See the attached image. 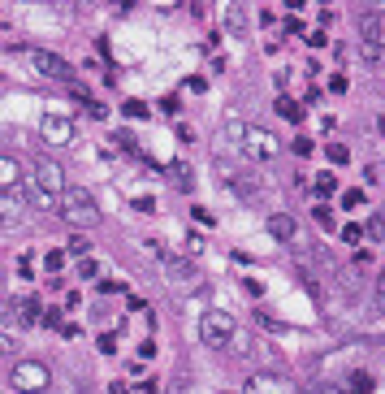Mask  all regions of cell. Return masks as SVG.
I'll return each instance as SVG.
<instances>
[{"label": "cell", "instance_id": "6da1fadb", "mask_svg": "<svg viewBox=\"0 0 385 394\" xmlns=\"http://www.w3.org/2000/svg\"><path fill=\"white\" fill-rule=\"evenodd\" d=\"M65 169L53 161V156H39L35 161V204L43 208H57L61 212V195H65Z\"/></svg>", "mask_w": 385, "mask_h": 394}, {"label": "cell", "instance_id": "7a4b0ae2", "mask_svg": "<svg viewBox=\"0 0 385 394\" xmlns=\"http://www.w3.org/2000/svg\"><path fill=\"white\" fill-rule=\"evenodd\" d=\"M61 217L69 221V226H79V230L95 226V221H100V204H95V195H91L87 186H69V191L61 195Z\"/></svg>", "mask_w": 385, "mask_h": 394}, {"label": "cell", "instance_id": "3957f363", "mask_svg": "<svg viewBox=\"0 0 385 394\" xmlns=\"http://www.w3.org/2000/svg\"><path fill=\"white\" fill-rule=\"evenodd\" d=\"M229 338H234V316H229V312L212 308V312L199 316V342H203L208 351H221Z\"/></svg>", "mask_w": 385, "mask_h": 394}, {"label": "cell", "instance_id": "277c9868", "mask_svg": "<svg viewBox=\"0 0 385 394\" xmlns=\"http://www.w3.org/2000/svg\"><path fill=\"white\" fill-rule=\"evenodd\" d=\"M27 65L39 79H57V83H74V65L61 61L57 53H43V48H27Z\"/></svg>", "mask_w": 385, "mask_h": 394}, {"label": "cell", "instance_id": "5b68a950", "mask_svg": "<svg viewBox=\"0 0 385 394\" xmlns=\"http://www.w3.org/2000/svg\"><path fill=\"white\" fill-rule=\"evenodd\" d=\"M243 152L251 161H277L281 156V139L273 130H264V126H247L243 130Z\"/></svg>", "mask_w": 385, "mask_h": 394}, {"label": "cell", "instance_id": "8992f818", "mask_svg": "<svg viewBox=\"0 0 385 394\" xmlns=\"http://www.w3.org/2000/svg\"><path fill=\"white\" fill-rule=\"evenodd\" d=\"M48 368L39 364V360H18L13 364V373H9V386L13 390H22V394H39V390H48Z\"/></svg>", "mask_w": 385, "mask_h": 394}, {"label": "cell", "instance_id": "52a82bcc", "mask_svg": "<svg viewBox=\"0 0 385 394\" xmlns=\"http://www.w3.org/2000/svg\"><path fill=\"white\" fill-rule=\"evenodd\" d=\"M9 316H13V321H22V325H39L48 312H43V304L35 299V294H22V299L9 304Z\"/></svg>", "mask_w": 385, "mask_h": 394}, {"label": "cell", "instance_id": "ba28073f", "mask_svg": "<svg viewBox=\"0 0 385 394\" xmlns=\"http://www.w3.org/2000/svg\"><path fill=\"white\" fill-rule=\"evenodd\" d=\"M39 130H43L48 143H74V121L61 117V113H48V117L39 121Z\"/></svg>", "mask_w": 385, "mask_h": 394}, {"label": "cell", "instance_id": "9c48e42d", "mask_svg": "<svg viewBox=\"0 0 385 394\" xmlns=\"http://www.w3.org/2000/svg\"><path fill=\"white\" fill-rule=\"evenodd\" d=\"M165 273H169V286H173V290H191V286H195V269H191L187 260H177V256L165 260Z\"/></svg>", "mask_w": 385, "mask_h": 394}, {"label": "cell", "instance_id": "30bf717a", "mask_svg": "<svg viewBox=\"0 0 385 394\" xmlns=\"http://www.w3.org/2000/svg\"><path fill=\"white\" fill-rule=\"evenodd\" d=\"M247 394H290V390H286V381L273 377V373H255L247 381Z\"/></svg>", "mask_w": 385, "mask_h": 394}, {"label": "cell", "instance_id": "8fae6325", "mask_svg": "<svg viewBox=\"0 0 385 394\" xmlns=\"http://www.w3.org/2000/svg\"><path fill=\"white\" fill-rule=\"evenodd\" d=\"M269 234H273V238H281V243L295 238V234H299L295 217H290V212H273V217H269Z\"/></svg>", "mask_w": 385, "mask_h": 394}, {"label": "cell", "instance_id": "7c38bea8", "mask_svg": "<svg viewBox=\"0 0 385 394\" xmlns=\"http://www.w3.org/2000/svg\"><path fill=\"white\" fill-rule=\"evenodd\" d=\"M0 182H5V191H13V186H22V169H18V161L5 152L0 156Z\"/></svg>", "mask_w": 385, "mask_h": 394}, {"label": "cell", "instance_id": "4fadbf2b", "mask_svg": "<svg viewBox=\"0 0 385 394\" xmlns=\"http://www.w3.org/2000/svg\"><path fill=\"white\" fill-rule=\"evenodd\" d=\"M281 117H286V121H295V126H299V121H303V104L299 100H290V95H277V104H273Z\"/></svg>", "mask_w": 385, "mask_h": 394}, {"label": "cell", "instance_id": "5bb4252c", "mask_svg": "<svg viewBox=\"0 0 385 394\" xmlns=\"http://www.w3.org/2000/svg\"><path fill=\"white\" fill-rule=\"evenodd\" d=\"M65 256H74V260H87V256H91V238H87V234H69V243H65Z\"/></svg>", "mask_w": 385, "mask_h": 394}, {"label": "cell", "instance_id": "9a60e30c", "mask_svg": "<svg viewBox=\"0 0 385 394\" xmlns=\"http://www.w3.org/2000/svg\"><path fill=\"white\" fill-rule=\"evenodd\" d=\"M359 57H364L368 65H377L385 57V39H359Z\"/></svg>", "mask_w": 385, "mask_h": 394}, {"label": "cell", "instance_id": "2e32d148", "mask_svg": "<svg viewBox=\"0 0 385 394\" xmlns=\"http://www.w3.org/2000/svg\"><path fill=\"white\" fill-rule=\"evenodd\" d=\"M225 27L234 31V35H243V31H247V9H243V5H229V9H225Z\"/></svg>", "mask_w": 385, "mask_h": 394}, {"label": "cell", "instance_id": "e0dca14e", "mask_svg": "<svg viewBox=\"0 0 385 394\" xmlns=\"http://www.w3.org/2000/svg\"><path fill=\"white\" fill-rule=\"evenodd\" d=\"M342 390H346V394H372V377H368V373H351V377L342 381Z\"/></svg>", "mask_w": 385, "mask_h": 394}, {"label": "cell", "instance_id": "ac0fdd59", "mask_svg": "<svg viewBox=\"0 0 385 394\" xmlns=\"http://www.w3.org/2000/svg\"><path fill=\"white\" fill-rule=\"evenodd\" d=\"M359 31H364V39H381V13H364L359 18Z\"/></svg>", "mask_w": 385, "mask_h": 394}, {"label": "cell", "instance_id": "d6986e66", "mask_svg": "<svg viewBox=\"0 0 385 394\" xmlns=\"http://www.w3.org/2000/svg\"><path fill=\"white\" fill-rule=\"evenodd\" d=\"M312 221H316V226H320V230H329V234H333V230H338V221H333V208H325V204H316V212H312Z\"/></svg>", "mask_w": 385, "mask_h": 394}, {"label": "cell", "instance_id": "ffe728a7", "mask_svg": "<svg viewBox=\"0 0 385 394\" xmlns=\"http://www.w3.org/2000/svg\"><path fill=\"white\" fill-rule=\"evenodd\" d=\"M333 191H338V178H333V174H329V169H325V174L316 178V195H320V200H329V195H333Z\"/></svg>", "mask_w": 385, "mask_h": 394}, {"label": "cell", "instance_id": "44dd1931", "mask_svg": "<svg viewBox=\"0 0 385 394\" xmlns=\"http://www.w3.org/2000/svg\"><path fill=\"white\" fill-rule=\"evenodd\" d=\"M364 234H368V230H364V226H355V221H351V226H342V238L351 243V247H359V243H364Z\"/></svg>", "mask_w": 385, "mask_h": 394}, {"label": "cell", "instance_id": "7402d4cb", "mask_svg": "<svg viewBox=\"0 0 385 394\" xmlns=\"http://www.w3.org/2000/svg\"><path fill=\"white\" fill-rule=\"evenodd\" d=\"M173 182L182 186V191H191V186H195V178H191V169H187V165H173Z\"/></svg>", "mask_w": 385, "mask_h": 394}, {"label": "cell", "instance_id": "603a6c76", "mask_svg": "<svg viewBox=\"0 0 385 394\" xmlns=\"http://www.w3.org/2000/svg\"><path fill=\"white\" fill-rule=\"evenodd\" d=\"M95 273H100V264H95L91 256H87V260H79V278H83V282H91Z\"/></svg>", "mask_w": 385, "mask_h": 394}, {"label": "cell", "instance_id": "cb8c5ba5", "mask_svg": "<svg viewBox=\"0 0 385 394\" xmlns=\"http://www.w3.org/2000/svg\"><path fill=\"white\" fill-rule=\"evenodd\" d=\"M329 161H333V165H346V161H351V152H346L342 143H329Z\"/></svg>", "mask_w": 385, "mask_h": 394}, {"label": "cell", "instance_id": "d4e9b609", "mask_svg": "<svg viewBox=\"0 0 385 394\" xmlns=\"http://www.w3.org/2000/svg\"><path fill=\"white\" fill-rule=\"evenodd\" d=\"M126 117H135V121L147 117V104H143V100H126Z\"/></svg>", "mask_w": 385, "mask_h": 394}, {"label": "cell", "instance_id": "484cf974", "mask_svg": "<svg viewBox=\"0 0 385 394\" xmlns=\"http://www.w3.org/2000/svg\"><path fill=\"white\" fill-rule=\"evenodd\" d=\"M368 238H385V217H381V212L368 221Z\"/></svg>", "mask_w": 385, "mask_h": 394}, {"label": "cell", "instance_id": "4316f807", "mask_svg": "<svg viewBox=\"0 0 385 394\" xmlns=\"http://www.w3.org/2000/svg\"><path fill=\"white\" fill-rule=\"evenodd\" d=\"M359 204H364V191H346V195H342V208H351V212H355Z\"/></svg>", "mask_w": 385, "mask_h": 394}, {"label": "cell", "instance_id": "83f0119b", "mask_svg": "<svg viewBox=\"0 0 385 394\" xmlns=\"http://www.w3.org/2000/svg\"><path fill=\"white\" fill-rule=\"evenodd\" d=\"M61 264H65V256H61V252H48V256H43V269H48V273H57Z\"/></svg>", "mask_w": 385, "mask_h": 394}, {"label": "cell", "instance_id": "f1b7e54d", "mask_svg": "<svg viewBox=\"0 0 385 394\" xmlns=\"http://www.w3.org/2000/svg\"><path fill=\"white\" fill-rule=\"evenodd\" d=\"M151 355H156V342L143 338V342H139V360H151Z\"/></svg>", "mask_w": 385, "mask_h": 394}, {"label": "cell", "instance_id": "f546056e", "mask_svg": "<svg viewBox=\"0 0 385 394\" xmlns=\"http://www.w3.org/2000/svg\"><path fill=\"white\" fill-rule=\"evenodd\" d=\"M329 91L342 95V91H346V74H333V79H329Z\"/></svg>", "mask_w": 385, "mask_h": 394}, {"label": "cell", "instance_id": "4dcf8cb0", "mask_svg": "<svg viewBox=\"0 0 385 394\" xmlns=\"http://www.w3.org/2000/svg\"><path fill=\"white\" fill-rule=\"evenodd\" d=\"M368 182H372V186L385 182V169H381V165H368Z\"/></svg>", "mask_w": 385, "mask_h": 394}, {"label": "cell", "instance_id": "1f68e13d", "mask_svg": "<svg viewBox=\"0 0 385 394\" xmlns=\"http://www.w3.org/2000/svg\"><path fill=\"white\" fill-rule=\"evenodd\" d=\"M156 386H161V381H156V377H147V381H139V394H161V390H156Z\"/></svg>", "mask_w": 385, "mask_h": 394}, {"label": "cell", "instance_id": "d6a6232c", "mask_svg": "<svg viewBox=\"0 0 385 394\" xmlns=\"http://www.w3.org/2000/svg\"><path fill=\"white\" fill-rule=\"evenodd\" d=\"M377 308L385 312V269H381V282H377Z\"/></svg>", "mask_w": 385, "mask_h": 394}, {"label": "cell", "instance_id": "836d02e7", "mask_svg": "<svg viewBox=\"0 0 385 394\" xmlns=\"http://www.w3.org/2000/svg\"><path fill=\"white\" fill-rule=\"evenodd\" d=\"M307 43H312V48H325V43H329V39H325V31H320V27H316V31H312V35H307Z\"/></svg>", "mask_w": 385, "mask_h": 394}, {"label": "cell", "instance_id": "e575fe53", "mask_svg": "<svg viewBox=\"0 0 385 394\" xmlns=\"http://www.w3.org/2000/svg\"><path fill=\"white\" fill-rule=\"evenodd\" d=\"M295 152L307 156V152H312V139H303V135H299V139H295Z\"/></svg>", "mask_w": 385, "mask_h": 394}, {"label": "cell", "instance_id": "d590c367", "mask_svg": "<svg viewBox=\"0 0 385 394\" xmlns=\"http://www.w3.org/2000/svg\"><path fill=\"white\" fill-rule=\"evenodd\" d=\"M281 27H286V35H299V31H303V27H299V18H295V13H290L286 22H281Z\"/></svg>", "mask_w": 385, "mask_h": 394}, {"label": "cell", "instance_id": "8d00e7d4", "mask_svg": "<svg viewBox=\"0 0 385 394\" xmlns=\"http://www.w3.org/2000/svg\"><path fill=\"white\" fill-rule=\"evenodd\" d=\"M187 252H191V256H199V252H203V243H199V234H191V238H187Z\"/></svg>", "mask_w": 385, "mask_h": 394}]
</instances>
